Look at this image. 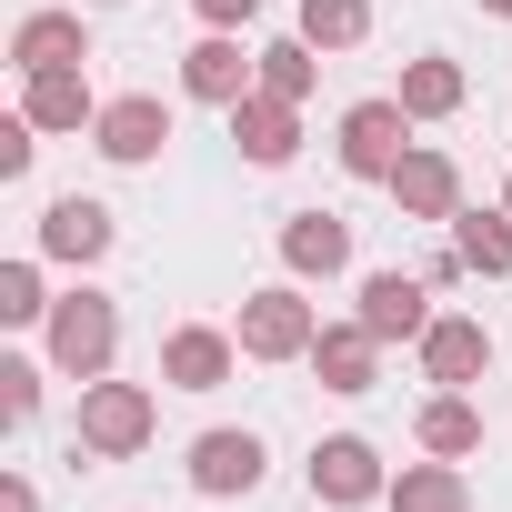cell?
<instances>
[{
    "instance_id": "cell-23",
    "label": "cell",
    "mask_w": 512,
    "mask_h": 512,
    "mask_svg": "<svg viewBox=\"0 0 512 512\" xmlns=\"http://www.w3.org/2000/svg\"><path fill=\"white\" fill-rule=\"evenodd\" d=\"M452 251H462L482 282H502L512 272V211H452Z\"/></svg>"
},
{
    "instance_id": "cell-25",
    "label": "cell",
    "mask_w": 512,
    "mask_h": 512,
    "mask_svg": "<svg viewBox=\"0 0 512 512\" xmlns=\"http://www.w3.org/2000/svg\"><path fill=\"white\" fill-rule=\"evenodd\" d=\"M0 322H51V282H41V262H0Z\"/></svg>"
},
{
    "instance_id": "cell-15",
    "label": "cell",
    "mask_w": 512,
    "mask_h": 512,
    "mask_svg": "<svg viewBox=\"0 0 512 512\" xmlns=\"http://www.w3.org/2000/svg\"><path fill=\"white\" fill-rule=\"evenodd\" d=\"M111 241H121V221H111L101 201H81V191H61V201L41 211V262H71V272H91Z\"/></svg>"
},
{
    "instance_id": "cell-31",
    "label": "cell",
    "mask_w": 512,
    "mask_h": 512,
    "mask_svg": "<svg viewBox=\"0 0 512 512\" xmlns=\"http://www.w3.org/2000/svg\"><path fill=\"white\" fill-rule=\"evenodd\" d=\"M91 11H121V0H91Z\"/></svg>"
},
{
    "instance_id": "cell-14",
    "label": "cell",
    "mask_w": 512,
    "mask_h": 512,
    "mask_svg": "<svg viewBox=\"0 0 512 512\" xmlns=\"http://www.w3.org/2000/svg\"><path fill=\"white\" fill-rule=\"evenodd\" d=\"M282 272L292 282H342L352 272V221L342 211H282Z\"/></svg>"
},
{
    "instance_id": "cell-17",
    "label": "cell",
    "mask_w": 512,
    "mask_h": 512,
    "mask_svg": "<svg viewBox=\"0 0 512 512\" xmlns=\"http://www.w3.org/2000/svg\"><path fill=\"white\" fill-rule=\"evenodd\" d=\"M21 111L41 121V141H61V131H91V121H101L91 61H81V71H31V81H21Z\"/></svg>"
},
{
    "instance_id": "cell-29",
    "label": "cell",
    "mask_w": 512,
    "mask_h": 512,
    "mask_svg": "<svg viewBox=\"0 0 512 512\" xmlns=\"http://www.w3.org/2000/svg\"><path fill=\"white\" fill-rule=\"evenodd\" d=\"M0 512H41V492H31V472H11V482H0Z\"/></svg>"
},
{
    "instance_id": "cell-19",
    "label": "cell",
    "mask_w": 512,
    "mask_h": 512,
    "mask_svg": "<svg viewBox=\"0 0 512 512\" xmlns=\"http://www.w3.org/2000/svg\"><path fill=\"white\" fill-rule=\"evenodd\" d=\"M382 502H392V512H472V472L432 452V462H402Z\"/></svg>"
},
{
    "instance_id": "cell-26",
    "label": "cell",
    "mask_w": 512,
    "mask_h": 512,
    "mask_svg": "<svg viewBox=\"0 0 512 512\" xmlns=\"http://www.w3.org/2000/svg\"><path fill=\"white\" fill-rule=\"evenodd\" d=\"M31 161H41V121L11 111V121H0V181H31Z\"/></svg>"
},
{
    "instance_id": "cell-30",
    "label": "cell",
    "mask_w": 512,
    "mask_h": 512,
    "mask_svg": "<svg viewBox=\"0 0 512 512\" xmlns=\"http://www.w3.org/2000/svg\"><path fill=\"white\" fill-rule=\"evenodd\" d=\"M482 11H492V21H512V0H482Z\"/></svg>"
},
{
    "instance_id": "cell-7",
    "label": "cell",
    "mask_w": 512,
    "mask_h": 512,
    "mask_svg": "<svg viewBox=\"0 0 512 512\" xmlns=\"http://www.w3.org/2000/svg\"><path fill=\"white\" fill-rule=\"evenodd\" d=\"M402 151H412V111H402V101H352L342 131H332V161H342L352 181H392Z\"/></svg>"
},
{
    "instance_id": "cell-13",
    "label": "cell",
    "mask_w": 512,
    "mask_h": 512,
    "mask_svg": "<svg viewBox=\"0 0 512 512\" xmlns=\"http://www.w3.org/2000/svg\"><path fill=\"white\" fill-rule=\"evenodd\" d=\"M221 121H231V141H241L251 171H282V161L302 151V101H282V91H251V101H231Z\"/></svg>"
},
{
    "instance_id": "cell-20",
    "label": "cell",
    "mask_w": 512,
    "mask_h": 512,
    "mask_svg": "<svg viewBox=\"0 0 512 512\" xmlns=\"http://www.w3.org/2000/svg\"><path fill=\"white\" fill-rule=\"evenodd\" d=\"M412 121H452L462 101H472V81H462V61H442V51H422V61H402V91H392Z\"/></svg>"
},
{
    "instance_id": "cell-28",
    "label": "cell",
    "mask_w": 512,
    "mask_h": 512,
    "mask_svg": "<svg viewBox=\"0 0 512 512\" xmlns=\"http://www.w3.org/2000/svg\"><path fill=\"white\" fill-rule=\"evenodd\" d=\"M191 11H201V31H251V21H262V0H191Z\"/></svg>"
},
{
    "instance_id": "cell-2",
    "label": "cell",
    "mask_w": 512,
    "mask_h": 512,
    "mask_svg": "<svg viewBox=\"0 0 512 512\" xmlns=\"http://www.w3.org/2000/svg\"><path fill=\"white\" fill-rule=\"evenodd\" d=\"M41 342H51V372L101 382V372H111V352H121V302H111V292H91V282H71V292L51 302Z\"/></svg>"
},
{
    "instance_id": "cell-27",
    "label": "cell",
    "mask_w": 512,
    "mask_h": 512,
    "mask_svg": "<svg viewBox=\"0 0 512 512\" xmlns=\"http://www.w3.org/2000/svg\"><path fill=\"white\" fill-rule=\"evenodd\" d=\"M0 422H41V362H0Z\"/></svg>"
},
{
    "instance_id": "cell-16",
    "label": "cell",
    "mask_w": 512,
    "mask_h": 512,
    "mask_svg": "<svg viewBox=\"0 0 512 512\" xmlns=\"http://www.w3.org/2000/svg\"><path fill=\"white\" fill-rule=\"evenodd\" d=\"M91 61V31H81V11H21L11 21V71L31 81V71H81Z\"/></svg>"
},
{
    "instance_id": "cell-5",
    "label": "cell",
    "mask_w": 512,
    "mask_h": 512,
    "mask_svg": "<svg viewBox=\"0 0 512 512\" xmlns=\"http://www.w3.org/2000/svg\"><path fill=\"white\" fill-rule=\"evenodd\" d=\"M191 492L201 502H241V492H262V472H272V452H262V432H231V422H211V432H191Z\"/></svg>"
},
{
    "instance_id": "cell-4",
    "label": "cell",
    "mask_w": 512,
    "mask_h": 512,
    "mask_svg": "<svg viewBox=\"0 0 512 512\" xmlns=\"http://www.w3.org/2000/svg\"><path fill=\"white\" fill-rule=\"evenodd\" d=\"M302 482H312V502H322V512H362V502H382V492H392V462H382V442L332 432V442H312Z\"/></svg>"
},
{
    "instance_id": "cell-24",
    "label": "cell",
    "mask_w": 512,
    "mask_h": 512,
    "mask_svg": "<svg viewBox=\"0 0 512 512\" xmlns=\"http://www.w3.org/2000/svg\"><path fill=\"white\" fill-rule=\"evenodd\" d=\"M312 81H322V51L292 31V41H262V91H282V101H312Z\"/></svg>"
},
{
    "instance_id": "cell-18",
    "label": "cell",
    "mask_w": 512,
    "mask_h": 512,
    "mask_svg": "<svg viewBox=\"0 0 512 512\" xmlns=\"http://www.w3.org/2000/svg\"><path fill=\"white\" fill-rule=\"evenodd\" d=\"M312 372H322V392L362 402V392L382 382V342H372L362 322H322V342H312Z\"/></svg>"
},
{
    "instance_id": "cell-8",
    "label": "cell",
    "mask_w": 512,
    "mask_h": 512,
    "mask_svg": "<svg viewBox=\"0 0 512 512\" xmlns=\"http://www.w3.org/2000/svg\"><path fill=\"white\" fill-rule=\"evenodd\" d=\"M241 372V332L221 322H171L161 332V392H221Z\"/></svg>"
},
{
    "instance_id": "cell-32",
    "label": "cell",
    "mask_w": 512,
    "mask_h": 512,
    "mask_svg": "<svg viewBox=\"0 0 512 512\" xmlns=\"http://www.w3.org/2000/svg\"><path fill=\"white\" fill-rule=\"evenodd\" d=\"M502 211H512V181H502Z\"/></svg>"
},
{
    "instance_id": "cell-6",
    "label": "cell",
    "mask_w": 512,
    "mask_h": 512,
    "mask_svg": "<svg viewBox=\"0 0 512 512\" xmlns=\"http://www.w3.org/2000/svg\"><path fill=\"white\" fill-rule=\"evenodd\" d=\"M91 151H101L111 171H151V161L171 151V101H161V91H121V101H101Z\"/></svg>"
},
{
    "instance_id": "cell-22",
    "label": "cell",
    "mask_w": 512,
    "mask_h": 512,
    "mask_svg": "<svg viewBox=\"0 0 512 512\" xmlns=\"http://www.w3.org/2000/svg\"><path fill=\"white\" fill-rule=\"evenodd\" d=\"M292 31H302L312 51H362V41H372V0H302Z\"/></svg>"
},
{
    "instance_id": "cell-11",
    "label": "cell",
    "mask_w": 512,
    "mask_h": 512,
    "mask_svg": "<svg viewBox=\"0 0 512 512\" xmlns=\"http://www.w3.org/2000/svg\"><path fill=\"white\" fill-rule=\"evenodd\" d=\"M412 352H422V382H432V392H462V382L492 372V322H472V312H432V332H422Z\"/></svg>"
},
{
    "instance_id": "cell-10",
    "label": "cell",
    "mask_w": 512,
    "mask_h": 512,
    "mask_svg": "<svg viewBox=\"0 0 512 512\" xmlns=\"http://www.w3.org/2000/svg\"><path fill=\"white\" fill-rule=\"evenodd\" d=\"M352 322H362L382 352H392V342H422V332H432V282H412V272H362Z\"/></svg>"
},
{
    "instance_id": "cell-9",
    "label": "cell",
    "mask_w": 512,
    "mask_h": 512,
    "mask_svg": "<svg viewBox=\"0 0 512 512\" xmlns=\"http://www.w3.org/2000/svg\"><path fill=\"white\" fill-rule=\"evenodd\" d=\"M181 91L211 101V111H231V101L262 91V51H241V31H201V41L181 51Z\"/></svg>"
},
{
    "instance_id": "cell-21",
    "label": "cell",
    "mask_w": 512,
    "mask_h": 512,
    "mask_svg": "<svg viewBox=\"0 0 512 512\" xmlns=\"http://www.w3.org/2000/svg\"><path fill=\"white\" fill-rule=\"evenodd\" d=\"M412 442L442 452V462H472V452H482V412H472L462 392H432V402L412 412Z\"/></svg>"
},
{
    "instance_id": "cell-1",
    "label": "cell",
    "mask_w": 512,
    "mask_h": 512,
    "mask_svg": "<svg viewBox=\"0 0 512 512\" xmlns=\"http://www.w3.org/2000/svg\"><path fill=\"white\" fill-rule=\"evenodd\" d=\"M151 432H161V392L151 382H81V412H71V442L91 452V462H131V452H151Z\"/></svg>"
},
{
    "instance_id": "cell-3",
    "label": "cell",
    "mask_w": 512,
    "mask_h": 512,
    "mask_svg": "<svg viewBox=\"0 0 512 512\" xmlns=\"http://www.w3.org/2000/svg\"><path fill=\"white\" fill-rule=\"evenodd\" d=\"M241 362H312V342H322V302L302 292V282H262L241 302Z\"/></svg>"
},
{
    "instance_id": "cell-12",
    "label": "cell",
    "mask_w": 512,
    "mask_h": 512,
    "mask_svg": "<svg viewBox=\"0 0 512 512\" xmlns=\"http://www.w3.org/2000/svg\"><path fill=\"white\" fill-rule=\"evenodd\" d=\"M382 191H392V211H402V221H452V211H462V161H452V151H432V141H412V151H402V171H392Z\"/></svg>"
}]
</instances>
